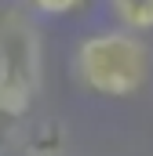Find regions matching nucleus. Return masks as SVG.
<instances>
[{
  "label": "nucleus",
  "instance_id": "nucleus-2",
  "mask_svg": "<svg viewBox=\"0 0 153 156\" xmlns=\"http://www.w3.org/2000/svg\"><path fill=\"white\" fill-rule=\"evenodd\" d=\"M44 83V44L26 11H0V113L18 116Z\"/></svg>",
  "mask_w": 153,
  "mask_h": 156
},
{
  "label": "nucleus",
  "instance_id": "nucleus-4",
  "mask_svg": "<svg viewBox=\"0 0 153 156\" xmlns=\"http://www.w3.org/2000/svg\"><path fill=\"white\" fill-rule=\"evenodd\" d=\"M33 11H40V15H69V11H76L84 0H26Z\"/></svg>",
  "mask_w": 153,
  "mask_h": 156
},
{
  "label": "nucleus",
  "instance_id": "nucleus-1",
  "mask_svg": "<svg viewBox=\"0 0 153 156\" xmlns=\"http://www.w3.org/2000/svg\"><path fill=\"white\" fill-rule=\"evenodd\" d=\"M76 76L95 94L128 98L150 76V51L131 29L95 33L76 47Z\"/></svg>",
  "mask_w": 153,
  "mask_h": 156
},
{
  "label": "nucleus",
  "instance_id": "nucleus-3",
  "mask_svg": "<svg viewBox=\"0 0 153 156\" xmlns=\"http://www.w3.org/2000/svg\"><path fill=\"white\" fill-rule=\"evenodd\" d=\"M117 22L131 33H146L153 29V0H106Z\"/></svg>",
  "mask_w": 153,
  "mask_h": 156
}]
</instances>
